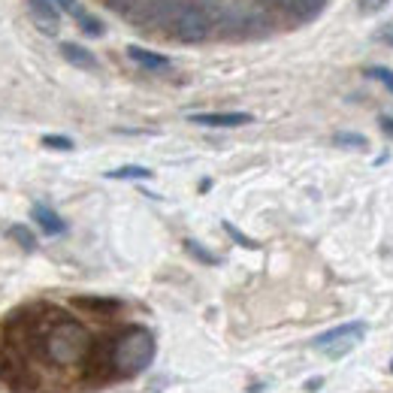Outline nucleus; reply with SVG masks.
I'll return each mask as SVG.
<instances>
[{
	"mask_svg": "<svg viewBox=\"0 0 393 393\" xmlns=\"http://www.w3.org/2000/svg\"><path fill=\"white\" fill-rule=\"evenodd\" d=\"M33 348L46 366L67 372L91 357V333L70 315H55L37 327Z\"/></svg>",
	"mask_w": 393,
	"mask_h": 393,
	"instance_id": "1",
	"label": "nucleus"
},
{
	"mask_svg": "<svg viewBox=\"0 0 393 393\" xmlns=\"http://www.w3.org/2000/svg\"><path fill=\"white\" fill-rule=\"evenodd\" d=\"M155 357V336L148 330H124L110 348V363H112V375L119 378H130L139 375L152 363Z\"/></svg>",
	"mask_w": 393,
	"mask_h": 393,
	"instance_id": "2",
	"label": "nucleus"
},
{
	"mask_svg": "<svg viewBox=\"0 0 393 393\" xmlns=\"http://www.w3.org/2000/svg\"><path fill=\"white\" fill-rule=\"evenodd\" d=\"M166 30H170L175 40H182V43H203L209 37V30H212V19H209L203 3H185L173 15Z\"/></svg>",
	"mask_w": 393,
	"mask_h": 393,
	"instance_id": "3",
	"label": "nucleus"
},
{
	"mask_svg": "<svg viewBox=\"0 0 393 393\" xmlns=\"http://www.w3.org/2000/svg\"><path fill=\"white\" fill-rule=\"evenodd\" d=\"M363 333H366V324H363V321L342 324V327H336V330L324 333V336L312 339V345H315V348H324L330 357H342V354H348V351L354 348V342L360 339Z\"/></svg>",
	"mask_w": 393,
	"mask_h": 393,
	"instance_id": "4",
	"label": "nucleus"
},
{
	"mask_svg": "<svg viewBox=\"0 0 393 393\" xmlns=\"http://www.w3.org/2000/svg\"><path fill=\"white\" fill-rule=\"evenodd\" d=\"M188 0H142L139 12L130 15V21L148 24V28H170L173 15L185 6Z\"/></svg>",
	"mask_w": 393,
	"mask_h": 393,
	"instance_id": "5",
	"label": "nucleus"
},
{
	"mask_svg": "<svg viewBox=\"0 0 393 393\" xmlns=\"http://www.w3.org/2000/svg\"><path fill=\"white\" fill-rule=\"evenodd\" d=\"M194 124H203V128H242V124H252V115L248 112H197L191 115Z\"/></svg>",
	"mask_w": 393,
	"mask_h": 393,
	"instance_id": "6",
	"label": "nucleus"
},
{
	"mask_svg": "<svg viewBox=\"0 0 393 393\" xmlns=\"http://www.w3.org/2000/svg\"><path fill=\"white\" fill-rule=\"evenodd\" d=\"M30 215H33L37 227L43 230L46 236H58V233H64V230H67V224H64L61 218H58V212H55V209H49L46 203H33Z\"/></svg>",
	"mask_w": 393,
	"mask_h": 393,
	"instance_id": "7",
	"label": "nucleus"
},
{
	"mask_svg": "<svg viewBox=\"0 0 393 393\" xmlns=\"http://www.w3.org/2000/svg\"><path fill=\"white\" fill-rule=\"evenodd\" d=\"M30 15H33V24L43 28L46 33H58V10L52 6V0H30Z\"/></svg>",
	"mask_w": 393,
	"mask_h": 393,
	"instance_id": "8",
	"label": "nucleus"
},
{
	"mask_svg": "<svg viewBox=\"0 0 393 393\" xmlns=\"http://www.w3.org/2000/svg\"><path fill=\"white\" fill-rule=\"evenodd\" d=\"M263 3L272 6V10L294 12V15H315L324 6V0H263Z\"/></svg>",
	"mask_w": 393,
	"mask_h": 393,
	"instance_id": "9",
	"label": "nucleus"
},
{
	"mask_svg": "<svg viewBox=\"0 0 393 393\" xmlns=\"http://www.w3.org/2000/svg\"><path fill=\"white\" fill-rule=\"evenodd\" d=\"M128 58H130L133 64L146 67V70H166V67H170V58H164V55H157V52H148V49H142V46H130L128 49Z\"/></svg>",
	"mask_w": 393,
	"mask_h": 393,
	"instance_id": "10",
	"label": "nucleus"
},
{
	"mask_svg": "<svg viewBox=\"0 0 393 393\" xmlns=\"http://www.w3.org/2000/svg\"><path fill=\"white\" fill-rule=\"evenodd\" d=\"M61 52H64L67 61H70V64H76V67H85V70H94V67H97L94 55H91L88 49L76 46V43H64V46H61Z\"/></svg>",
	"mask_w": 393,
	"mask_h": 393,
	"instance_id": "11",
	"label": "nucleus"
},
{
	"mask_svg": "<svg viewBox=\"0 0 393 393\" xmlns=\"http://www.w3.org/2000/svg\"><path fill=\"white\" fill-rule=\"evenodd\" d=\"M106 179H152V170L146 166H119V170H110Z\"/></svg>",
	"mask_w": 393,
	"mask_h": 393,
	"instance_id": "12",
	"label": "nucleus"
},
{
	"mask_svg": "<svg viewBox=\"0 0 393 393\" xmlns=\"http://www.w3.org/2000/svg\"><path fill=\"white\" fill-rule=\"evenodd\" d=\"M10 236L19 242L24 252H33V248H37V239H33V233L24 227V224H12V227H10Z\"/></svg>",
	"mask_w": 393,
	"mask_h": 393,
	"instance_id": "13",
	"label": "nucleus"
},
{
	"mask_svg": "<svg viewBox=\"0 0 393 393\" xmlns=\"http://www.w3.org/2000/svg\"><path fill=\"white\" fill-rule=\"evenodd\" d=\"M76 21H79L82 30L91 33V37H100V33H103V24H100V19H94V15H88V12H79Z\"/></svg>",
	"mask_w": 393,
	"mask_h": 393,
	"instance_id": "14",
	"label": "nucleus"
},
{
	"mask_svg": "<svg viewBox=\"0 0 393 393\" xmlns=\"http://www.w3.org/2000/svg\"><path fill=\"white\" fill-rule=\"evenodd\" d=\"M336 146H351V148H366V139H363V137H354V133H339V137H336Z\"/></svg>",
	"mask_w": 393,
	"mask_h": 393,
	"instance_id": "15",
	"label": "nucleus"
},
{
	"mask_svg": "<svg viewBox=\"0 0 393 393\" xmlns=\"http://www.w3.org/2000/svg\"><path fill=\"white\" fill-rule=\"evenodd\" d=\"M43 146L61 148V152H70V148H73V139H67V137H43Z\"/></svg>",
	"mask_w": 393,
	"mask_h": 393,
	"instance_id": "16",
	"label": "nucleus"
},
{
	"mask_svg": "<svg viewBox=\"0 0 393 393\" xmlns=\"http://www.w3.org/2000/svg\"><path fill=\"white\" fill-rule=\"evenodd\" d=\"M369 76H372V79H381L384 85H387V88L393 91V73H390V70H384V67H372Z\"/></svg>",
	"mask_w": 393,
	"mask_h": 393,
	"instance_id": "17",
	"label": "nucleus"
},
{
	"mask_svg": "<svg viewBox=\"0 0 393 393\" xmlns=\"http://www.w3.org/2000/svg\"><path fill=\"white\" fill-rule=\"evenodd\" d=\"M188 248H191V252H194V254L200 257V261H206V263H215V257H212V254H206V252H203V248H200V245H197V242H188Z\"/></svg>",
	"mask_w": 393,
	"mask_h": 393,
	"instance_id": "18",
	"label": "nucleus"
},
{
	"mask_svg": "<svg viewBox=\"0 0 393 393\" xmlns=\"http://www.w3.org/2000/svg\"><path fill=\"white\" fill-rule=\"evenodd\" d=\"M384 3H387V0H363V10H366V12H372V10H381Z\"/></svg>",
	"mask_w": 393,
	"mask_h": 393,
	"instance_id": "19",
	"label": "nucleus"
},
{
	"mask_svg": "<svg viewBox=\"0 0 393 393\" xmlns=\"http://www.w3.org/2000/svg\"><path fill=\"white\" fill-rule=\"evenodd\" d=\"M381 128H384V130H390V133H393V119H381Z\"/></svg>",
	"mask_w": 393,
	"mask_h": 393,
	"instance_id": "20",
	"label": "nucleus"
},
{
	"mask_svg": "<svg viewBox=\"0 0 393 393\" xmlns=\"http://www.w3.org/2000/svg\"><path fill=\"white\" fill-rule=\"evenodd\" d=\"M106 3H112V6H124L128 0H106Z\"/></svg>",
	"mask_w": 393,
	"mask_h": 393,
	"instance_id": "21",
	"label": "nucleus"
}]
</instances>
